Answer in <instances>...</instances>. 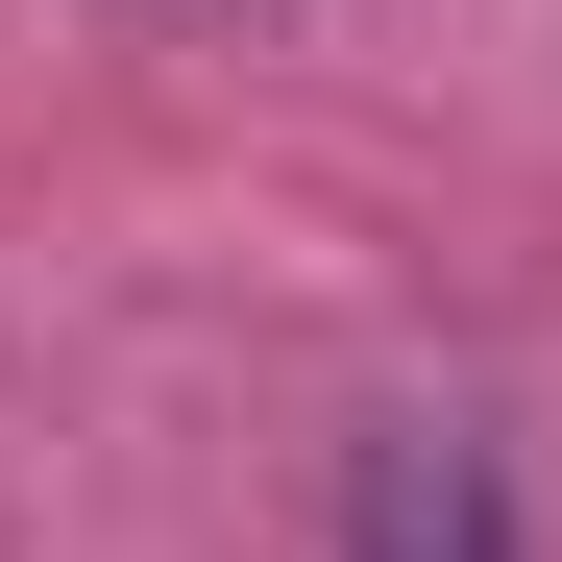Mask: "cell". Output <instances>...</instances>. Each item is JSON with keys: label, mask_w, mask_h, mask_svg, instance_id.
Listing matches in <instances>:
<instances>
[{"label": "cell", "mask_w": 562, "mask_h": 562, "mask_svg": "<svg viewBox=\"0 0 562 562\" xmlns=\"http://www.w3.org/2000/svg\"><path fill=\"white\" fill-rule=\"evenodd\" d=\"M342 562H514V464L464 440V416H367V464H342Z\"/></svg>", "instance_id": "6da1fadb"}, {"label": "cell", "mask_w": 562, "mask_h": 562, "mask_svg": "<svg viewBox=\"0 0 562 562\" xmlns=\"http://www.w3.org/2000/svg\"><path fill=\"white\" fill-rule=\"evenodd\" d=\"M171 25H221V0H171Z\"/></svg>", "instance_id": "7a4b0ae2"}]
</instances>
